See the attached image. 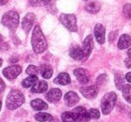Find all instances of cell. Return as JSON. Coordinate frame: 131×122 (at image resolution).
<instances>
[{
    "label": "cell",
    "instance_id": "19",
    "mask_svg": "<svg viewBox=\"0 0 131 122\" xmlns=\"http://www.w3.org/2000/svg\"><path fill=\"white\" fill-rule=\"evenodd\" d=\"M31 106L35 110H43L48 109V104L40 99H35L31 102Z\"/></svg>",
    "mask_w": 131,
    "mask_h": 122
},
{
    "label": "cell",
    "instance_id": "41",
    "mask_svg": "<svg viewBox=\"0 0 131 122\" xmlns=\"http://www.w3.org/2000/svg\"><path fill=\"white\" fill-rule=\"evenodd\" d=\"M130 118H131V112H130Z\"/></svg>",
    "mask_w": 131,
    "mask_h": 122
},
{
    "label": "cell",
    "instance_id": "28",
    "mask_svg": "<svg viewBox=\"0 0 131 122\" xmlns=\"http://www.w3.org/2000/svg\"><path fill=\"white\" fill-rule=\"evenodd\" d=\"M123 14L127 19L131 18V4H126L123 7Z\"/></svg>",
    "mask_w": 131,
    "mask_h": 122
},
{
    "label": "cell",
    "instance_id": "3",
    "mask_svg": "<svg viewBox=\"0 0 131 122\" xmlns=\"http://www.w3.org/2000/svg\"><path fill=\"white\" fill-rule=\"evenodd\" d=\"M117 99H118V96L114 92L106 93L102 97V102H101V109H102V114L108 115L109 113L111 112V110L113 109L117 102Z\"/></svg>",
    "mask_w": 131,
    "mask_h": 122
},
{
    "label": "cell",
    "instance_id": "9",
    "mask_svg": "<svg viewBox=\"0 0 131 122\" xmlns=\"http://www.w3.org/2000/svg\"><path fill=\"white\" fill-rule=\"evenodd\" d=\"M34 21H35V15L32 13H28L24 17V19L22 21V28L25 31L26 34L29 33L30 30L31 29L33 24H34Z\"/></svg>",
    "mask_w": 131,
    "mask_h": 122
},
{
    "label": "cell",
    "instance_id": "21",
    "mask_svg": "<svg viewBox=\"0 0 131 122\" xmlns=\"http://www.w3.org/2000/svg\"><path fill=\"white\" fill-rule=\"evenodd\" d=\"M40 75L43 78L45 79H49L53 75V70L51 68V66L48 64L45 65H42L40 68Z\"/></svg>",
    "mask_w": 131,
    "mask_h": 122
},
{
    "label": "cell",
    "instance_id": "16",
    "mask_svg": "<svg viewBox=\"0 0 131 122\" xmlns=\"http://www.w3.org/2000/svg\"><path fill=\"white\" fill-rule=\"evenodd\" d=\"M131 46V36L128 34H122L118 41V48L119 49H127Z\"/></svg>",
    "mask_w": 131,
    "mask_h": 122
},
{
    "label": "cell",
    "instance_id": "14",
    "mask_svg": "<svg viewBox=\"0 0 131 122\" xmlns=\"http://www.w3.org/2000/svg\"><path fill=\"white\" fill-rule=\"evenodd\" d=\"M64 100H65L66 105L68 107H72V106L75 105L79 102L80 98L77 95V93H75V92H68V93H67L65 94Z\"/></svg>",
    "mask_w": 131,
    "mask_h": 122
},
{
    "label": "cell",
    "instance_id": "6",
    "mask_svg": "<svg viewBox=\"0 0 131 122\" xmlns=\"http://www.w3.org/2000/svg\"><path fill=\"white\" fill-rule=\"evenodd\" d=\"M22 72V68L18 65H13L8 68H6L3 70V75L9 80L15 79Z\"/></svg>",
    "mask_w": 131,
    "mask_h": 122
},
{
    "label": "cell",
    "instance_id": "29",
    "mask_svg": "<svg viewBox=\"0 0 131 122\" xmlns=\"http://www.w3.org/2000/svg\"><path fill=\"white\" fill-rule=\"evenodd\" d=\"M26 73L30 75H37V74H38V68H37V66L31 65L26 69Z\"/></svg>",
    "mask_w": 131,
    "mask_h": 122
},
{
    "label": "cell",
    "instance_id": "20",
    "mask_svg": "<svg viewBox=\"0 0 131 122\" xmlns=\"http://www.w3.org/2000/svg\"><path fill=\"white\" fill-rule=\"evenodd\" d=\"M62 122H80L73 111H66L61 115Z\"/></svg>",
    "mask_w": 131,
    "mask_h": 122
},
{
    "label": "cell",
    "instance_id": "35",
    "mask_svg": "<svg viewBox=\"0 0 131 122\" xmlns=\"http://www.w3.org/2000/svg\"><path fill=\"white\" fill-rule=\"evenodd\" d=\"M8 3V1H0V6H4V5H6V4H7Z\"/></svg>",
    "mask_w": 131,
    "mask_h": 122
},
{
    "label": "cell",
    "instance_id": "40",
    "mask_svg": "<svg viewBox=\"0 0 131 122\" xmlns=\"http://www.w3.org/2000/svg\"><path fill=\"white\" fill-rule=\"evenodd\" d=\"M2 36H1V34H0V42H1V41H2Z\"/></svg>",
    "mask_w": 131,
    "mask_h": 122
},
{
    "label": "cell",
    "instance_id": "36",
    "mask_svg": "<svg viewBox=\"0 0 131 122\" xmlns=\"http://www.w3.org/2000/svg\"><path fill=\"white\" fill-rule=\"evenodd\" d=\"M49 122H59V121H58V119H57V118H52L51 120H49Z\"/></svg>",
    "mask_w": 131,
    "mask_h": 122
},
{
    "label": "cell",
    "instance_id": "13",
    "mask_svg": "<svg viewBox=\"0 0 131 122\" xmlns=\"http://www.w3.org/2000/svg\"><path fill=\"white\" fill-rule=\"evenodd\" d=\"M94 36L99 44H103L105 42V28L102 24H97L94 26Z\"/></svg>",
    "mask_w": 131,
    "mask_h": 122
},
{
    "label": "cell",
    "instance_id": "8",
    "mask_svg": "<svg viewBox=\"0 0 131 122\" xmlns=\"http://www.w3.org/2000/svg\"><path fill=\"white\" fill-rule=\"evenodd\" d=\"M74 75L81 84H88L90 82V75L85 68H77L74 70Z\"/></svg>",
    "mask_w": 131,
    "mask_h": 122
},
{
    "label": "cell",
    "instance_id": "34",
    "mask_svg": "<svg viewBox=\"0 0 131 122\" xmlns=\"http://www.w3.org/2000/svg\"><path fill=\"white\" fill-rule=\"evenodd\" d=\"M125 79L127 81L128 83H131V72H128V73L125 76Z\"/></svg>",
    "mask_w": 131,
    "mask_h": 122
},
{
    "label": "cell",
    "instance_id": "18",
    "mask_svg": "<svg viewBox=\"0 0 131 122\" xmlns=\"http://www.w3.org/2000/svg\"><path fill=\"white\" fill-rule=\"evenodd\" d=\"M48 90V84L44 80L38 81L31 88V92L34 93H43Z\"/></svg>",
    "mask_w": 131,
    "mask_h": 122
},
{
    "label": "cell",
    "instance_id": "5",
    "mask_svg": "<svg viewBox=\"0 0 131 122\" xmlns=\"http://www.w3.org/2000/svg\"><path fill=\"white\" fill-rule=\"evenodd\" d=\"M59 21L66 28L71 31H77V17L73 14H61L59 16Z\"/></svg>",
    "mask_w": 131,
    "mask_h": 122
},
{
    "label": "cell",
    "instance_id": "27",
    "mask_svg": "<svg viewBox=\"0 0 131 122\" xmlns=\"http://www.w3.org/2000/svg\"><path fill=\"white\" fill-rule=\"evenodd\" d=\"M88 112H89L90 118H93V119H98L101 116V112L97 109H90Z\"/></svg>",
    "mask_w": 131,
    "mask_h": 122
},
{
    "label": "cell",
    "instance_id": "2",
    "mask_svg": "<svg viewBox=\"0 0 131 122\" xmlns=\"http://www.w3.org/2000/svg\"><path fill=\"white\" fill-rule=\"evenodd\" d=\"M24 101H25V98L22 92L18 91V90H12L6 97V108L11 110L18 109L24 103Z\"/></svg>",
    "mask_w": 131,
    "mask_h": 122
},
{
    "label": "cell",
    "instance_id": "15",
    "mask_svg": "<svg viewBox=\"0 0 131 122\" xmlns=\"http://www.w3.org/2000/svg\"><path fill=\"white\" fill-rule=\"evenodd\" d=\"M69 55L72 58L75 60H83L85 59V56L84 54L83 49L80 46H74L70 49Z\"/></svg>",
    "mask_w": 131,
    "mask_h": 122
},
{
    "label": "cell",
    "instance_id": "39",
    "mask_svg": "<svg viewBox=\"0 0 131 122\" xmlns=\"http://www.w3.org/2000/svg\"><path fill=\"white\" fill-rule=\"evenodd\" d=\"M2 63H3V60L1 59V58H0V66H2Z\"/></svg>",
    "mask_w": 131,
    "mask_h": 122
},
{
    "label": "cell",
    "instance_id": "17",
    "mask_svg": "<svg viewBox=\"0 0 131 122\" xmlns=\"http://www.w3.org/2000/svg\"><path fill=\"white\" fill-rule=\"evenodd\" d=\"M71 82L70 76L68 73H60L56 78L54 79V83L60 85H68Z\"/></svg>",
    "mask_w": 131,
    "mask_h": 122
},
{
    "label": "cell",
    "instance_id": "30",
    "mask_svg": "<svg viewBox=\"0 0 131 122\" xmlns=\"http://www.w3.org/2000/svg\"><path fill=\"white\" fill-rule=\"evenodd\" d=\"M107 81V75H101L100 76L97 78V84L98 85H102V84H105V82Z\"/></svg>",
    "mask_w": 131,
    "mask_h": 122
},
{
    "label": "cell",
    "instance_id": "32",
    "mask_svg": "<svg viewBox=\"0 0 131 122\" xmlns=\"http://www.w3.org/2000/svg\"><path fill=\"white\" fill-rule=\"evenodd\" d=\"M125 65L127 68H131V58L128 57L125 59Z\"/></svg>",
    "mask_w": 131,
    "mask_h": 122
},
{
    "label": "cell",
    "instance_id": "24",
    "mask_svg": "<svg viewBox=\"0 0 131 122\" xmlns=\"http://www.w3.org/2000/svg\"><path fill=\"white\" fill-rule=\"evenodd\" d=\"M34 118L37 121L40 122H46V121H49L53 118V117L50 114L46 112H39L37 114H35Z\"/></svg>",
    "mask_w": 131,
    "mask_h": 122
},
{
    "label": "cell",
    "instance_id": "25",
    "mask_svg": "<svg viewBox=\"0 0 131 122\" xmlns=\"http://www.w3.org/2000/svg\"><path fill=\"white\" fill-rule=\"evenodd\" d=\"M114 81H115V85L118 90H121L123 88V86L125 85V78L120 73H116L114 76Z\"/></svg>",
    "mask_w": 131,
    "mask_h": 122
},
{
    "label": "cell",
    "instance_id": "10",
    "mask_svg": "<svg viewBox=\"0 0 131 122\" xmlns=\"http://www.w3.org/2000/svg\"><path fill=\"white\" fill-rule=\"evenodd\" d=\"M73 112L77 115V118H78L80 122H88L91 119L89 112H88L87 109L84 107L79 106V107L75 108V109H73Z\"/></svg>",
    "mask_w": 131,
    "mask_h": 122
},
{
    "label": "cell",
    "instance_id": "38",
    "mask_svg": "<svg viewBox=\"0 0 131 122\" xmlns=\"http://www.w3.org/2000/svg\"><path fill=\"white\" fill-rule=\"evenodd\" d=\"M1 108H2V101L0 100V110H1Z\"/></svg>",
    "mask_w": 131,
    "mask_h": 122
},
{
    "label": "cell",
    "instance_id": "26",
    "mask_svg": "<svg viewBox=\"0 0 131 122\" xmlns=\"http://www.w3.org/2000/svg\"><path fill=\"white\" fill-rule=\"evenodd\" d=\"M122 95L124 99L127 101L128 103H131V85L130 84H125L121 89Z\"/></svg>",
    "mask_w": 131,
    "mask_h": 122
},
{
    "label": "cell",
    "instance_id": "7",
    "mask_svg": "<svg viewBox=\"0 0 131 122\" xmlns=\"http://www.w3.org/2000/svg\"><path fill=\"white\" fill-rule=\"evenodd\" d=\"M80 92L83 96L86 99H94L99 93V89L97 85H89L80 88Z\"/></svg>",
    "mask_w": 131,
    "mask_h": 122
},
{
    "label": "cell",
    "instance_id": "31",
    "mask_svg": "<svg viewBox=\"0 0 131 122\" xmlns=\"http://www.w3.org/2000/svg\"><path fill=\"white\" fill-rule=\"evenodd\" d=\"M117 35H118V33L115 32V31H112V32L110 33V34H109V40H110V41H113V40H114L115 39H116Z\"/></svg>",
    "mask_w": 131,
    "mask_h": 122
},
{
    "label": "cell",
    "instance_id": "33",
    "mask_svg": "<svg viewBox=\"0 0 131 122\" xmlns=\"http://www.w3.org/2000/svg\"><path fill=\"white\" fill-rule=\"evenodd\" d=\"M5 88H6V84H5L4 81L0 78V93L5 91Z\"/></svg>",
    "mask_w": 131,
    "mask_h": 122
},
{
    "label": "cell",
    "instance_id": "12",
    "mask_svg": "<svg viewBox=\"0 0 131 122\" xmlns=\"http://www.w3.org/2000/svg\"><path fill=\"white\" fill-rule=\"evenodd\" d=\"M61 96H62L61 90L58 89V88H52V89H50L46 93L45 97L49 102L56 103V102H58L60 100Z\"/></svg>",
    "mask_w": 131,
    "mask_h": 122
},
{
    "label": "cell",
    "instance_id": "37",
    "mask_svg": "<svg viewBox=\"0 0 131 122\" xmlns=\"http://www.w3.org/2000/svg\"><path fill=\"white\" fill-rule=\"evenodd\" d=\"M127 55H128V57H130L131 58V48L127 50Z\"/></svg>",
    "mask_w": 131,
    "mask_h": 122
},
{
    "label": "cell",
    "instance_id": "22",
    "mask_svg": "<svg viewBox=\"0 0 131 122\" xmlns=\"http://www.w3.org/2000/svg\"><path fill=\"white\" fill-rule=\"evenodd\" d=\"M101 9V5L96 1H91L85 5V10L91 14H97Z\"/></svg>",
    "mask_w": 131,
    "mask_h": 122
},
{
    "label": "cell",
    "instance_id": "4",
    "mask_svg": "<svg viewBox=\"0 0 131 122\" xmlns=\"http://www.w3.org/2000/svg\"><path fill=\"white\" fill-rule=\"evenodd\" d=\"M1 23L3 25L8 28L10 31H15L19 24V15L15 11L6 12L2 16Z\"/></svg>",
    "mask_w": 131,
    "mask_h": 122
},
{
    "label": "cell",
    "instance_id": "11",
    "mask_svg": "<svg viewBox=\"0 0 131 122\" xmlns=\"http://www.w3.org/2000/svg\"><path fill=\"white\" fill-rule=\"evenodd\" d=\"M83 51L84 54L85 56V59L89 57V55L91 54L92 50L93 49V35H88L85 39H84V42H83Z\"/></svg>",
    "mask_w": 131,
    "mask_h": 122
},
{
    "label": "cell",
    "instance_id": "1",
    "mask_svg": "<svg viewBox=\"0 0 131 122\" xmlns=\"http://www.w3.org/2000/svg\"><path fill=\"white\" fill-rule=\"evenodd\" d=\"M31 46L34 53L40 54L44 52L48 48V43L46 38L44 36L43 32L41 31V29L40 26H35L31 35Z\"/></svg>",
    "mask_w": 131,
    "mask_h": 122
},
{
    "label": "cell",
    "instance_id": "23",
    "mask_svg": "<svg viewBox=\"0 0 131 122\" xmlns=\"http://www.w3.org/2000/svg\"><path fill=\"white\" fill-rule=\"evenodd\" d=\"M37 82H38V76L37 75H30L23 81L22 85L24 88H29L31 86L34 85Z\"/></svg>",
    "mask_w": 131,
    "mask_h": 122
}]
</instances>
